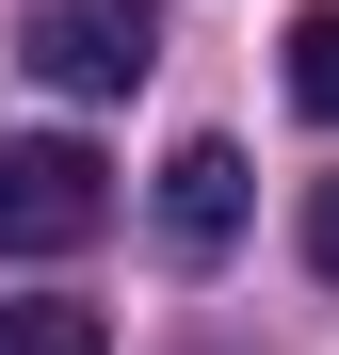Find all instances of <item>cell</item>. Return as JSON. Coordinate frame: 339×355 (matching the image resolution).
Wrapping results in <instances>:
<instances>
[{
  "label": "cell",
  "instance_id": "obj_4",
  "mask_svg": "<svg viewBox=\"0 0 339 355\" xmlns=\"http://www.w3.org/2000/svg\"><path fill=\"white\" fill-rule=\"evenodd\" d=\"M291 97L339 130V0H307V17H291Z\"/></svg>",
  "mask_w": 339,
  "mask_h": 355
},
{
  "label": "cell",
  "instance_id": "obj_3",
  "mask_svg": "<svg viewBox=\"0 0 339 355\" xmlns=\"http://www.w3.org/2000/svg\"><path fill=\"white\" fill-rule=\"evenodd\" d=\"M162 243H178V259H226V243H243V146H178V162H162Z\"/></svg>",
  "mask_w": 339,
  "mask_h": 355
},
{
  "label": "cell",
  "instance_id": "obj_2",
  "mask_svg": "<svg viewBox=\"0 0 339 355\" xmlns=\"http://www.w3.org/2000/svg\"><path fill=\"white\" fill-rule=\"evenodd\" d=\"M113 226V162L81 130H33V146H0V259H65Z\"/></svg>",
  "mask_w": 339,
  "mask_h": 355
},
{
  "label": "cell",
  "instance_id": "obj_5",
  "mask_svg": "<svg viewBox=\"0 0 339 355\" xmlns=\"http://www.w3.org/2000/svg\"><path fill=\"white\" fill-rule=\"evenodd\" d=\"M0 355H113L97 307H0Z\"/></svg>",
  "mask_w": 339,
  "mask_h": 355
},
{
  "label": "cell",
  "instance_id": "obj_1",
  "mask_svg": "<svg viewBox=\"0 0 339 355\" xmlns=\"http://www.w3.org/2000/svg\"><path fill=\"white\" fill-rule=\"evenodd\" d=\"M17 65L65 97H130L162 65V0H17Z\"/></svg>",
  "mask_w": 339,
  "mask_h": 355
},
{
  "label": "cell",
  "instance_id": "obj_6",
  "mask_svg": "<svg viewBox=\"0 0 339 355\" xmlns=\"http://www.w3.org/2000/svg\"><path fill=\"white\" fill-rule=\"evenodd\" d=\"M307 275L339 291V178H323V194H307Z\"/></svg>",
  "mask_w": 339,
  "mask_h": 355
}]
</instances>
